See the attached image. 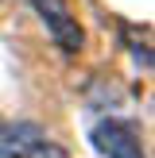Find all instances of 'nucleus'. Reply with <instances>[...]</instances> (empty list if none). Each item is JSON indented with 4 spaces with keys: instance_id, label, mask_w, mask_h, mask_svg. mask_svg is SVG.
Segmentation results:
<instances>
[{
    "instance_id": "2",
    "label": "nucleus",
    "mask_w": 155,
    "mask_h": 158,
    "mask_svg": "<svg viewBox=\"0 0 155 158\" xmlns=\"http://www.w3.org/2000/svg\"><path fill=\"white\" fill-rule=\"evenodd\" d=\"M89 139L105 158H144V151H140V123H132V120H105L89 131Z\"/></svg>"
},
{
    "instance_id": "3",
    "label": "nucleus",
    "mask_w": 155,
    "mask_h": 158,
    "mask_svg": "<svg viewBox=\"0 0 155 158\" xmlns=\"http://www.w3.org/2000/svg\"><path fill=\"white\" fill-rule=\"evenodd\" d=\"M31 4H35L39 19L46 23L54 46H62L66 54H78V50H82L85 35H82V27H78V19H74V12H70L66 0H31Z\"/></svg>"
},
{
    "instance_id": "1",
    "label": "nucleus",
    "mask_w": 155,
    "mask_h": 158,
    "mask_svg": "<svg viewBox=\"0 0 155 158\" xmlns=\"http://www.w3.org/2000/svg\"><path fill=\"white\" fill-rule=\"evenodd\" d=\"M0 158H70V154L39 123L8 120L0 123Z\"/></svg>"
}]
</instances>
